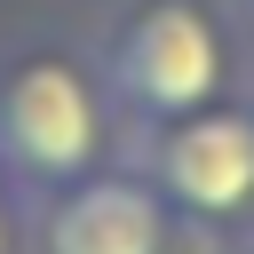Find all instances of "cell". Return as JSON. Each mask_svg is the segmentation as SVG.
Returning <instances> with one entry per match:
<instances>
[{
    "label": "cell",
    "mask_w": 254,
    "mask_h": 254,
    "mask_svg": "<svg viewBox=\"0 0 254 254\" xmlns=\"http://www.w3.org/2000/svg\"><path fill=\"white\" fill-rule=\"evenodd\" d=\"M127 151L135 127L95 64V40L32 32L0 48V167L32 206L95 167H119Z\"/></svg>",
    "instance_id": "6da1fadb"
},
{
    "label": "cell",
    "mask_w": 254,
    "mask_h": 254,
    "mask_svg": "<svg viewBox=\"0 0 254 254\" xmlns=\"http://www.w3.org/2000/svg\"><path fill=\"white\" fill-rule=\"evenodd\" d=\"M95 64L135 135L254 87V24L238 0H119Z\"/></svg>",
    "instance_id": "7a4b0ae2"
},
{
    "label": "cell",
    "mask_w": 254,
    "mask_h": 254,
    "mask_svg": "<svg viewBox=\"0 0 254 254\" xmlns=\"http://www.w3.org/2000/svg\"><path fill=\"white\" fill-rule=\"evenodd\" d=\"M135 167L167 190L183 222L254 254V87L135 135Z\"/></svg>",
    "instance_id": "3957f363"
},
{
    "label": "cell",
    "mask_w": 254,
    "mask_h": 254,
    "mask_svg": "<svg viewBox=\"0 0 254 254\" xmlns=\"http://www.w3.org/2000/svg\"><path fill=\"white\" fill-rule=\"evenodd\" d=\"M32 254H238V246L183 222L127 151L119 167H95L32 206Z\"/></svg>",
    "instance_id": "277c9868"
},
{
    "label": "cell",
    "mask_w": 254,
    "mask_h": 254,
    "mask_svg": "<svg viewBox=\"0 0 254 254\" xmlns=\"http://www.w3.org/2000/svg\"><path fill=\"white\" fill-rule=\"evenodd\" d=\"M0 254H32V198L8 183V167H0Z\"/></svg>",
    "instance_id": "5b68a950"
},
{
    "label": "cell",
    "mask_w": 254,
    "mask_h": 254,
    "mask_svg": "<svg viewBox=\"0 0 254 254\" xmlns=\"http://www.w3.org/2000/svg\"><path fill=\"white\" fill-rule=\"evenodd\" d=\"M238 8H246V24H254V0H238Z\"/></svg>",
    "instance_id": "8992f818"
}]
</instances>
